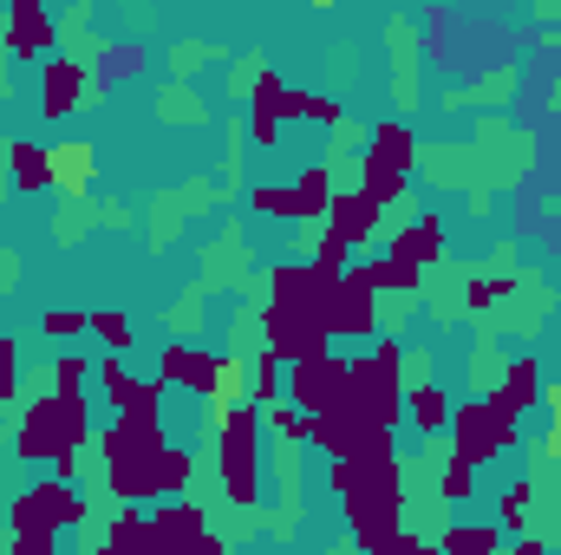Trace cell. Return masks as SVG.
<instances>
[{
	"mask_svg": "<svg viewBox=\"0 0 561 555\" xmlns=\"http://www.w3.org/2000/svg\"><path fill=\"white\" fill-rule=\"evenodd\" d=\"M105 471H112V490L125 503L144 497H176L190 484V451L163 444V431H131V424H112L105 431Z\"/></svg>",
	"mask_w": 561,
	"mask_h": 555,
	"instance_id": "6da1fadb",
	"label": "cell"
},
{
	"mask_svg": "<svg viewBox=\"0 0 561 555\" xmlns=\"http://www.w3.org/2000/svg\"><path fill=\"white\" fill-rule=\"evenodd\" d=\"M399 373H405V347H392V340L346 366V406L373 431H392V418H399Z\"/></svg>",
	"mask_w": 561,
	"mask_h": 555,
	"instance_id": "7a4b0ae2",
	"label": "cell"
},
{
	"mask_svg": "<svg viewBox=\"0 0 561 555\" xmlns=\"http://www.w3.org/2000/svg\"><path fill=\"white\" fill-rule=\"evenodd\" d=\"M216 438H222V490L236 503H255V490H262V412L255 406L216 412Z\"/></svg>",
	"mask_w": 561,
	"mask_h": 555,
	"instance_id": "3957f363",
	"label": "cell"
},
{
	"mask_svg": "<svg viewBox=\"0 0 561 555\" xmlns=\"http://www.w3.org/2000/svg\"><path fill=\"white\" fill-rule=\"evenodd\" d=\"M85 444V399H39L20 424V457H46V464H72V451Z\"/></svg>",
	"mask_w": 561,
	"mask_h": 555,
	"instance_id": "277c9868",
	"label": "cell"
},
{
	"mask_svg": "<svg viewBox=\"0 0 561 555\" xmlns=\"http://www.w3.org/2000/svg\"><path fill=\"white\" fill-rule=\"evenodd\" d=\"M516 418H523V412H510L496 393H490V399L457 406V412H450V424H444V431H450V444H457V464H470V471H477L483 457L510 451V444H516Z\"/></svg>",
	"mask_w": 561,
	"mask_h": 555,
	"instance_id": "5b68a950",
	"label": "cell"
},
{
	"mask_svg": "<svg viewBox=\"0 0 561 555\" xmlns=\"http://www.w3.org/2000/svg\"><path fill=\"white\" fill-rule=\"evenodd\" d=\"M412 163H419V138H412L405 125H379V132H373V150H366V183H359V196H373V203L386 209V203L405 190Z\"/></svg>",
	"mask_w": 561,
	"mask_h": 555,
	"instance_id": "8992f818",
	"label": "cell"
},
{
	"mask_svg": "<svg viewBox=\"0 0 561 555\" xmlns=\"http://www.w3.org/2000/svg\"><path fill=\"white\" fill-rule=\"evenodd\" d=\"M99 393H105L112 412H125L118 424H131V431H157V418H163V386L131 380L125 360H99Z\"/></svg>",
	"mask_w": 561,
	"mask_h": 555,
	"instance_id": "52a82bcc",
	"label": "cell"
},
{
	"mask_svg": "<svg viewBox=\"0 0 561 555\" xmlns=\"http://www.w3.org/2000/svg\"><path fill=\"white\" fill-rule=\"evenodd\" d=\"M66 530V523H85V497L66 484V477H46V484H33V490H20L13 497V530Z\"/></svg>",
	"mask_w": 561,
	"mask_h": 555,
	"instance_id": "ba28073f",
	"label": "cell"
},
{
	"mask_svg": "<svg viewBox=\"0 0 561 555\" xmlns=\"http://www.w3.org/2000/svg\"><path fill=\"white\" fill-rule=\"evenodd\" d=\"M287 393H294V412H307V418L346 406V360H333V353L300 360V366H294V380H287Z\"/></svg>",
	"mask_w": 561,
	"mask_h": 555,
	"instance_id": "9c48e42d",
	"label": "cell"
},
{
	"mask_svg": "<svg viewBox=\"0 0 561 555\" xmlns=\"http://www.w3.org/2000/svg\"><path fill=\"white\" fill-rule=\"evenodd\" d=\"M268 353L280 366H300L313 353H327V327L307 320V314H287V307H268Z\"/></svg>",
	"mask_w": 561,
	"mask_h": 555,
	"instance_id": "30bf717a",
	"label": "cell"
},
{
	"mask_svg": "<svg viewBox=\"0 0 561 555\" xmlns=\"http://www.w3.org/2000/svg\"><path fill=\"white\" fill-rule=\"evenodd\" d=\"M327 333H353V340L373 333V281L366 275H340L333 301H327Z\"/></svg>",
	"mask_w": 561,
	"mask_h": 555,
	"instance_id": "8fae6325",
	"label": "cell"
},
{
	"mask_svg": "<svg viewBox=\"0 0 561 555\" xmlns=\"http://www.w3.org/2000/svg\"><path fill=\"white\" fill-rule=\"evenodd\" d=\"M157 366H163V386H190V393L216 399V373H222L216 353H203V347H163Z\"/></svg>",
	"mask_w": 561,
	"mask_h": 555,
	"instance_id": "7c38bea8",
	"label": "cell"
},
{
	"mask_svg": "<svg viewBox=\"0 0 561 555\" xmlns=\"http://www.w3.org/2000/svg\"><path fill=\"white\" fill-rule=\"evenodd\" d=\"M150 536H157V555H196V543L209 530H203V510L196 503H163L150 517Z\"/></svg>",
	"mask_w": 561,
	"mask_h": 555,
	"instance_id": "4fadbf2b",
	"label": "cell"
},
{
	"mask_svg": "<svg viewBox=\"0 0 561 555\" xmlns=\"http://www.w3.org/2000/svg\"><path fill=\"white\" fill-rule=\"evenodd\" d=\"M53 46V13L39 0L7 7V53H46Z\"/></svg>",
	"mask_w": 561,
	"mask_h": 555,
	"instance_id": "5bb4252c",
	"label": "cell"
},
{
	"mask_svg": "<svg viewBox=\"0 0 561 555\" xmlns=\"http://www.w3.org/2000/svg\"><path fill=\"white\" fill-rule=\"evenodd\" d=\"M79 99H85V72H79L72 59H53L46 79H39V112H46V118H72Z\"/></svg>",
	"mask_w": 561,
	"mask_h": 555,
	"instance_id": "9a60e30c",
	"label": "cell"
},
{
	"mask_svg": "<svg viewBox=\"0 0 561 555\" xmlns=\"http://www.w3.org/2000/svg\"><path fill=\"white\" fill-rule=\"evenodd\" d=\"M287 105H294V86H280L275 72L255 79V144H280V125H287Z\"/></svg>",
	"mask_w": 561,
	"mask_h": 555,
	"instance_id": "2e32d148",
	"label": "cell"
},
{
	"mask_svg": "<svg viewBox=\"0 0 561 555\" xmlns=\"http://www.w3.org/2000/svg\"><path fill=\"white\" fill-rule=\"evenodd\" d=\"M333 236L346 242V249H359V242H373L379 236V203L373 196H333Z\"/></svg>",
	"mask_w": 561,
	"mask_h": 555,
	"instance_id": "e0dca14e",
	"label": "cell"
},
{
	"mask_svg": "<svg viewBox=\"0 0 561 555\" xmlns=\"http://www.w3.org/2000/svg\"><path fill=\"white\" fill-rule=\"evenodd\" d=\"M7 163H13V183H20V190H53V150H39V144H13Z\"/></svg>",
	"mask_w": 561,
	"mask_h": 555,
	"instance_id": "ac0fdd59",
	"label": "cell"
},
{
	"mask_svg": "<svg viewBox=\"0 0 561 555\" xmlns=\"http://www.w3.org/2000/svg\"><path fill=\"white\" fill-rule=\"evenodd\" d=\"M92 170H99L92 163V144H59L53 150V183L59 190H92Z\"/></svg>",
	"mask_w": 561,
	"mask_h": 555,
	"instance_id": "d6986e66",
	"label": "cell"
},
{
	"mask_svg": "<svg viewBox=\"0 0 561 555\" xmlns=\"http://www.w3.org/2000/svg\"><path fill=\"white\" fill-rule=\"evenodd\" d=\"M510 412H529L536 399H542V366L536 360H510V380H503V393H496Z\"/></svg>",
	"mask_w": 561,
	"mask_h": 555,
	"instance_id": "ffe728a7",
	"label": "cell"
},
{
	"mask_svg": "<svg viewBox=\"0 0 561 555\" xmlns=\"http://www.w3.org/2000/svg\"><path fill=\"white\" fill-rule=\"evenodd\" d=\"M99 555H157V536H150V517H138V510H125L118 523H112V543Z\"/></svg>",
	"mask_w": 561,
	"mask_h": 555,
	"instance_id": "44dd1931",
	"label": "cell"
},
{
	"mask_svg": "<svg viewBox=\"0 0 561 555\" xmlns=\"http://www.w3.org/2000/svg\"><path fill=\"white\" fill-rule=\"evenodd\" d=\"M405 412H412V424H419V431H444L457 406H450L437 386H412V393H405Z\"/></svg>",
	"mask_w": 561,
	"mask_h": 555,
	"instance_id": "7402d4cb",
	"label": "cell"
},
{
	"mask_svg": "<svg viewBox=\"0 0 561 555\" xmlns=\"http://www.w3.org/2000/svg\"><path fill=\"white\" fill-rule=\"evenodd\" d=\"M392 256H405L412 269H424V262H437L444 256V236H437V223H412L399 242H392Z\"/></svg>",
	"mask_w": 561,
	"mask_h": 555,
	"instance_id": "603a6c76",
	"label": "cell"
},
{
	"mask_svg": "<svg viewBox=\"0 0 561 555\" xmlns=\"http://www.w3.org/2000/svg\"><path fill=\"white\" fill-rule=\"evenodd\" d=\"M444 555H496L503 550V536L490 530V523H463V530H444Z\"/></svg>",
	"mask_w": 561,
	"mask_h": 555,
	"instance_id": "cb8c5ba5",
	"label": "cell"
},
{
	"mask_svg": "<svg viewBox=\"0 0 561 555\" xmlns=\"http://www.w3.org/2000/svg\"><path fill=\"white\" fill-rule=\"evenodd\" d=\"M366 281H373V294H379V287H399V294H405V287H419V281H424V269H412L405 256H392V249H386V262H373Z\"/></svg>",
	"mask_w": 561,
	"mask_h": 555,
	"instance_id": "d4e9b609",
	"label": "cell"
},
{
	"mask_svg": "<svg viewBox=\"0 0 561 555\" xmlns=\"http://www.w3.org/2000/svg\"><path fill=\"white\" fill-rule=\"evenodd\" d=\"M294 190V216H320V209H333V190H327V170H307L300 183H287Z\"/></svg>",
	"mask_w": 561,
	"mask_h": 555,
	"instance_id": "484cf974",
	"label": "cell"
},
{
	"mask_svg": "<svg viewBox=\"0 0 561 555\" xmlns=\"http://www.w3.org/2000/svg\"><path fill=\"white\" fill-rule=\"evenodd\" d=\"M346 256H353V249L327 229V236H320V249H313V275H320V281H340V275H346Z\"/></svg>",
	"mask_w": 561,
	"mask_h": 555,
	"instance_id": "4316f807",
	"label": "cell"
},
{
	"mask_svg": "<svg viewBox=\"0 0 561 555\" xmlns=\"http://www.w3.org/2000/svg\"><path fill=\"white\" fill-rule=\"evenodd\" d=\"M85 373H92L85 360H59V366H53V393H59V399H85Z\"/></svg>",
	"mask_w": 561,
	"mask_h": 555,
	"instance_id": "83f0119b",
	"label": "cell"
},
{
	"mask_svg": "<svg viewBox=\"0 0 561 555\" xmlns=\"http://www.w3.org/2000/svg\"><path fill=\"white\" fill-rule=\"evenodd\" d=\"M255 399H262L268 412L280 406V360H275V353H262V360H255Z\"/></svg>",
	"mask_w": 561,
	"mask_h": 555,
	"instance_id": "f1b7e54d",
	"label": "cell"
},
{
	"mask_svg": "<svg viewBox=\"0 0 561 555\" xmlns=\"http://www.w3.org/2000/svg\"><path fill=\"white\" fill-rule=\"evenodd\" d=\"M92 333L112 347V360H118V353H131V327H125L118 314H92Z\"/></svg>",
	"mask_w": 561,
	"mask_h": 555,
	"instance_id": "f546056e",
	"label": "cell"
},
{
	"mask_svg": "<svg viewBox=\"0 0 561 555\" xmlns=\"http://www.w3.org/2000/svg\"><path fill=\"white\" fill-rule=\"evenodd\" d=\"M510 287H516V275H477L470 287H463V301H470V307H490V301L510 294Z\"/></svg>",
	"mask_w": 561,
	"mask_h": 555,
	"instance_id": "4dcf8cb0",
	"label": "cell"
},
{
	"mask_svg": "<svg viewBox=\"0 0 561 555\" xmlns=\"http://www.w3.org/2000/svg\"><path fill=\"white\" fill-rule=\"evenodd\" d=\"M255 209H268V216H294V190H280V183H255V196H249Z\"/></svg>",
	"mask_w": 561,
	"mask_h": 555,
	"instance_id": "1f68e13d",
	"label": "cell"
},
{
	"mask_svg": "<svg viewBox=\"0 0 561 555\" xmlns=\"http://www.w3.org/2000/svg\"><path fill=\"white\" fill-rule=\"evenodd\" d=\"M53 543H59L53 530H26V523L13 530V555H53Z\"/></svg>",
	"mask_w": 561,
	"mask_h": 555,
	"instance_id": "d6a6232c",
	"label": "cell"
},
{
	"mask_svg": "<svg viewBox=\"0 0 561 555\" xmlns=\"http://www.w3.org/2000/svg\"><path fill=\"white\" fill-rule=\"evenodd\" d=\"M268 424H275L280 438H294V444H307V412H294V406H275V412H268Z\"/></svg>",
	"mask_w": 561,
	"mask_h": 555,
	"instance_id": "836d02e7",
	"label": "cell"
},
{
	"mask_svg": "<svg viewBox=\"0 0 561 555\" xmlns=\"http://www.w3.org/2000/svg\"><path fill=\"white\" fill-rule=\"evenodd\" d=\"M85 327H92V314H46V333L53 340H79Z\"/></svg>",
	"mask_w": 561,
	"mask_h": 555,
	"instance_id": "e575fe53",
	"label": "cell"
},
{
	"mask_svg": "<svg viewBox=\"0 0 561 555\" xmlns=\"http://www.w3.org/2000/svg\"><path fill=\"white\" fill-rule=\"evenodd\" d=\"M470 490H477V477H470V464H457V457H450V471H444V497H450V503H463Z\"/></svg>",
	"mask_w": 561,
	"mask_h": 555,
	"instance_id": "d590c367",
	"label": "cell"
},
{
	"mask_svg": "<svg viewBox=\"0 0 561 555\" xmlns=\"http://www.w3.org/2000/svg\"><path fill=\"white\" fill-rule=\"evenodd\" d=\"M13 360H20V347H13V340H0V406L13 399V380H20V366H13Z\"/></svg>",
	"mask_w": 561,
	"mask_h": 555,
	"instance_id": "8d00e7d4",
	"label": "cell"
},
{
	"mask_svg": "<svg viewBox=\"0 0 561 555\" xmlns=\"http://www.w3.org/2000/svg\"><path fill=\"white\" fill-rule=\"evenodd\" d=\"M373 555H437V550H431L424 536H405V530H399V536H386V543H379Z\"/></svg>",
	"mask_w": 561,
	"mask_h": 555,
	"instance_id": "74e56055",
	"label": "cell"
},
{
	"mask_svg": "<svg viewBox=\"0 0 561 555\" xmlns=\"http://www.w3.org/2000/svg\"><path fill=\"white\" fill-rule=\"evenodd\" d=\"M523 517H529V484H516V490L503 497V523H510V530H523Z\"/></svg>",
	"mask_w": 561,
	"mask_h": 555,
	"instance_id": "f35d334b",
	"label": "cell"
},
{
	"mask_svg": "<svg viewBox=\"0 0 561 555\" xmlns=\"http://www.w3.org/2000/svg\"><path fill=\"white\" fill-rule=\"evenodd\" d=\"M549 412H556V431H549V451H561V386L549 393Z\"/></svg>",
	"mask_w": 561,
	"mask_h": 555,
	"instance_id": "ab89813d",
	"label": "cell"
},
{
	"mask_svg": "<svg viewBox=\"0 0 561 555\" xmlns=\"http://www.w3.org/2000/svg\"><path fill=\"white\" fill-rule=\"evenodd\" d=\"M523 555H542V550H536V543H523Z\"/></svg>",
	"mask_w": 561,
	"mask_h": 555,
	"instance_id": "60d3db41",
	"label": "cell"
}]
</instances>
